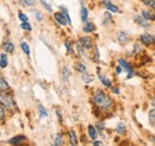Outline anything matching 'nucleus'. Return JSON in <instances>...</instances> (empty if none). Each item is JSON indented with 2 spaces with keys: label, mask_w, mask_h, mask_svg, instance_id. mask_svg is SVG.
<instances>
[{
  "label": "nucleus",
  "mask_w": 155,
  "mask_h": 146,
  "mask_svg": "<svg viewBox=\"0 0 155 146\" xmlns=\"http://www.w3.org/2000/svg\"><path fill=\"white\" fill-rule=\"evenodd\" d=\"M92 101L97 105L98 107H100V108H103V110H106V108L111 107V105H112V100H111L105 93H103V91L97 93V94L92 97Z\"/></svg>",
  "instance_id": "nucleus-1"
},
{
  "label": "nucleus",
  "mask_w": 155,
  "mask_h": 146,
  "mask_svg": "<svg viewBox=\"0 0 155 146\" xmlns=\"http://www.w3.org/2000/svg\"><path fill=\"white\" fill-rule=\"evenodd\" d=\"M118 63H119V65L120 67H123V69L124 70H127V73H128V78H130V77H133V75H134V73H133V69H131V67L129 65V63L125 61V59H123V58H119L118 59Z\"/></svg>",
  "instance_id": "nucleus-2"
},
{
  "label": "nucleus",
  "mask_w": 155,
  "mask_h": 146,
  "mask_svg": "<svg viewBox=\"0 0 155 146\" xmlns=\"http://www.w3.org/2000/svg\"><path fill=\"white\" fill-rule=\"evenodd\" d=\"M25 140H26V138H25L24 135H17V137H13L12 139H10L8 143H10L11 145L19 146V145H21V144H24Z\"/></svg>",
  "instance_id": "nucleus-3"
},
{
  "label": "nucleus",
  "mask_w": 155,
  "mask_h": 146,
  "mask_svg": "<svg viewBox=\"0 0 155 146\" xmlns=\"http://www.w3.org/2000/svg\"><path fill=\"white\" fill-rule=\"evenodd\" d=\"M141 42H142V43H144V44H147V45L153 44V43H155V36L148 35V33L142 35V36H141Z\"/></svg>",
  "instance_id": "nucleus-4"
},
{
  "label": "nucleus",
  "mask_w": 155,
  "mask_h": 146,
  "mask_svg": "<svg viewBox=\"0 0 155 146\" xmlns=\"http://www.w3.org/2000/svg\"><path fill=\"white\" fill-rule=\"evenodd\" d=\"M117 39L120 44H125L128 40H129V35L125 32V31H120V32H117Z\"/></svg>",
  "instance_id": "nucleus-5"
},
{
  "label": "nucleus",
  "mask_w": 155,
  "mask_h": 146,
  "mask_svg": "<svg viewBox=\"0 0 155 146\" xmlns=\"http://www.w3.org/2000/svg\"><path fill=\"white\" fill-rule=\"evenodd\" d=\"M54 18H55V20L58 21L60 25H66L67 23H68V20L66 19V17H64V14L63 13H55L54 14Z\"/></svg>",
  "instance_id": "nucleus-6"
},
{
  "label": "nucleus",
  "mask_w": 155,
  "mask_h": 146,
  "mask_svg": "<svg viewBox=\"0 0 155 146\" xmlns=\"http://www.w3.org/2000/svg\"><path fill=\"white\" fill-rule=\"evenodd\" d=\"M80 44L86 49H91V39L87 36H84L80 38Z\"/></svg>",
  "instance_id": "nucleus-7"
},
{
  "label": "nucleus",
  "mask_w": 155,
  "mask_h": 146,
  "mask_svg": "<svg viewBox=\"0 0 155 146\" xmlns=\"http://www.w3.org/2000/svg\"><path fill=\"white\" fill-rule=\"evenodd\" d=\"M1 103H2V106L4 107H6V108H12V102H11V100L6 96V95H1Z\"/></svg>",
  "instance_id": "nucleus-8"
},
{
  "label": "nucleus",
  "mask_w": 155,
  "mask_h": 146,
  "mask_svg": "<svg viewBox=\"0 0 155 146\" xmlns=\"http://www.w3.org/2000/svg\"><path fill=\"white\" fill-rule=\"evenodd\" d=\"M135 19V21L138 24V25H141V26H143V27H147L148 25H149V23H148V20H146V19L143 18V17H140V16H135L134 17Z\"/></svg>",
  "instance_id": "nucleus-9"
},
{
  "label": "nucleus",
  "mask_w": 155,
  "mask_h": 146,
  "mask_svg": "<svg viewBox=\"0 0 155 146\" xmlns=\"http://www.w3.org/2000/svg\"><path fill=\"white\" fill-rule=\"evenodd\" d=\"M68 135H69V144H71V146H77L78 139H77L75 132H74V131H71V132L68 133Z\"/></svg>",
  "instance_id": "nucleus-10"
},
{
  "label": "nucleus",
  "mask_w": 155,
  "mask_h": 146,
  "mask_svg": "<svg viewBox=\"0 0 155 146\" xmlns=\"http://www.w3.org/2000/svg\"><path fill=\"white\" fill-rule=\"evenodd\" d=\"M142 17L146 19V20H155L154 13L153 12H149V11H146V10L142 11Z\"/></svg>",
  "instance_id": "nucleus-11"
},
{
  "label": "nucleus",
  "mask_w": 155,
  "mask_h": 146,
  "mask_svg": "<svg viewBox=\"0 0 155 146\" xmlns=\"http://www.w3.org/2000/svg\"><path fill=\"white\" fill-rule=\"evenodd\" d=\"M104 4H105V6H106V8H107L109 11H111V12H115V13H117V12L119 11L117 6H115L114 4H111V2H110V1H107V0H105V2H104Z\"/></svg>",
  "instance_id": "nucleus-12"
},
{
  "label": "nucleus",
  "mask_w": 155,
  "mask_h": 146,
  "mask_svg": "<svg viewBox=\"0 0 155 146\" xmlns=\"http://www.w3.org/2000/svg\"><path fill=\"white\" fill-rule=\"evenodd\" d=\"M2 48H4V50L6 51V52H13V50H15V45L12 44V43H4L2 44Z\"/></svg>",
  "instance_id": "nucleus-13"
},
{
  "label": "nucleus",
  "mask_w": 155,
  "mask_h": 146,
  "mask_svg": "<svg viewBox=\"0 0 155 146\" xmlns=\"http://www.w3.org/2000/svg\"><path fill=\"white\" fill-rule=\"evenodd\" d=\"M88 135H90V137H91V138H92L93 140H94V139L97 138V135H98L97 129L93 127L92 125H90V126H88Z\"/></svg>",
  "instance_id": "nucleus-14"
},
{
  "label": "nucleus",
  "mask_w": 155,
  "mask_h": 146,
  "mask_svg": "<svg viewBox=\"0 0 155 146\" xmlns=\"http://www.w3.org/2000/svg\"><path fill=\"white\" fill-rule=\"evenodd\" d=\"M99 80L103 82V84H104L105 87H109V88H111V87H112L111 81H110V80H107V78H106L104 75H100V76H99Z\"/></svg>",
  "instance_id": "nucleus-15"
},
{
  "label": "nucleus",
  "mask_w": 155,
  "mask_h": 146,
  "mask_svg": "<svg viewBox=\"0 0 155 146\" xmlns=\"http://www.w3.org/2000/svg\"><path fill=\"white\" fill-rule=\"evenodd\" d=\"M0 65H1L2 69L7 67V56H6V54H1L0 55Z\"/></svg>",
  "instance_id": "nucleus-16"
},
{
  "label": "nucleus",
  "mask_w": 155,
  "mask_h": 146,
  "mask_svg": "<svg viewBox=\"0 0 155 146\" xmlns=\"http://www.w3.org/2000/svg\"><path fill=\"white\" fill-rule=\"evenodd\" d=\"M0 89H1V91H5L8 89V84H7V82L5 81L4 77L0 78Z\"/></svg>",
  "instance_id": "nucleus-17"
},
{
  "label": "nucleus",
  "mask_w": 155,
  "mask_h": 146,
  "mask_svg": "<svg viewBox=\"0 0 155 146\" xmlns=\"http://www.w3.org/2000/svg\"><path fill=\"white\" fill-rule=\"evenodd\" d=\"M62 137H61V133H58L56 137H55V140H54V146H62Z\"/></svg>",
  "instance_id": "nucleus-18"
},
{
  "label": "nucleus",
  "mask_w": 155,
  "mask_h": 146,
  "mask_svg": "<svg viewBox=\"0 0 155 146\" xmlns=\"http://www.w3.org/2000/svg\"><path fill=\"white\" fill-rule=\"evenodd\" d=\"M87 16H88L87 8L86 7H81V20L82 21H86L87 20Z\"/></svg>",
  "instance_id": "nucleus-19"
},
{
  "label": "nucleus",
  "mask_w": 155,
  "mask_h": 146,
  "mask_svg": "<svg viewBox=\"0 0 155 146\" xmlns=\"http://www.w3.org/2000/svg\"><path fill=\"white\" fill-rule=\"evenodd\" d=\"M94 30V25L92 24V23H87L86 25H85V27H84V31L85 32H92Z\"/></svg>",
  "instance_id": "nucleus-20"
},
{
  "label": "nucleus",
  "mask_w": 155,
  "mask_h": 146,
  "mask_svg": "<svg viewBox=\"0 0 155 146\" xmlns=\"http://www.w3.org/2000/svg\"><path fill=\"white\" fill-rule=\"evenodd\" d=\"M148 118H149V121H150V124H152V125H155V108L149 112V114H148Z\"/></svg>",
  "instance_id": "nucleus-21"
},
{
  "label": "nucleus",
  "mask_w": 155,
  "mask_h": 146,
  "mask_svg": "<svg viewBox=\"0 0 155 146\" xmlns=\"http://www.w3.org/2000/svg\"><path fill=\"white\" fill-rule=\"evenodd\" d=\"M116 131L117 133H119V134H124L125 133V126H124V124H118L116 127Z\"/></svg>",
  "instance_id": "nucleus-22"
},
{
  "label": "nucleus",
  "mask_w": 155,
  "mask_h": 146,
  "mask_svg": "<svg viewBox=\"0 0 155 146\" xmlns=\"http://www.w3.org/2000/svg\"><path fill=\"white\" fill-rule=\"evenodd\" d=\"M20 46H21V49H23V51L26 54V55L29 56L30 55V49H29V45L25 43V42H21V44H20Z\"/></svg>",
  "instance_id": "nucleus-23"
},
{
  "label": "nucleus",
  "mask_w": 155,
  "mask_h": 146,
  "mask_svg": "<svg viewBox=\"0 0 155 146\" xmlns=\"http://www.w3.org/2000/svg\"><path fill=\"white\" fill-rule=\"evenodd\" d=\"M39 1H41V4L44 6V8H45L47 11L51 12V6H50V4L48 2V0H39Z\"/></svg>",
  "instance_id": "nucleus-24"
},
{
  "label": "nucleus",
  "mask_w": 155,
  "mask_h": 146,
  "mask_svg": "<svg viewBox=\"0 0 155 146\" xmlns=\"http://www.w3.org/2000/svg\"><path fill=\"white\" fill-rule=\"evenodd\" d=\"M75 70H78L79 73L84 74V73H86V67H85L84 64H77V65H75Z\"/></svg>",
  "instance_id": "nucleus-25"
},
{
  "label": "nucleus",
  "mask_w": 155,
  "mask_h": 146,
  "mask_svg": "<svg viewBox=\"0 0 155 146\" xmlns=\"http://www.w3.org/2000/svg\"><path fill=\"white\" fill-rule=\"evenodd\" d=\"M104 18H105V20H104V25H106L107 23H110L111 20H112V17H111V13H109V12H106L105 14H104Z\"/></svg>",
  "instance_id": "nucleus-26"
},
{
  "label": "nucleus",
  "mask_w": 155,
  "mask_h": 146,
  "mask_svg": "<svg viewBox=\"0 0 155 146\" xmlns=\"http://www.w3.org/2000/svg\"><path fill=\"white\" fill-rule=\"evenodd\" d=\"M82 80H84V82L88 83V82H91L93 78H92V76H90L87 73H84V74H82Z\"/></svg>",
  "instance_id": "nucleus-27"
},
{
  "label": "nucleus",
  "mask_w": 155,
  "mask_h": 146,
  "mask_svg": "<svg viewBox=\"0 0 155 146\" xmlns=\"http://www.w3.org/2000/svg\"><path fill=\"white\" fill-rule=\"evenodd\" d=\"M69 75H71L69 69H68L67 67H64V68H63V80H64V81H67V80H68V77H69Z\"/></svg>",
  "instance_id": "nucleus-28"
},
{
  "label": "nucleus",
  "mask_w": 155,
  "mask_h": 146,
  "mask_svg": "<svg viewBox=\"0 0 155 146\" xmlns=\"http://www.w3.org/2000/svg\"><path fill=\"white\" fill-rule=\"evenodd\" d=\"M38 110H39V113H41V116H42V118H47V116H48V113H47V110L43 108V106L39 105Z\"/></svg>",
  "instance_id": "nucleus-29"
},
{
  "label": "nucleus",
  "mask_w": 155,
  "mask_h": 146,
  "mask_svg": "<svg viewBox=\"0 0 155 146\" xmlns=\"http://www.w3.org/2000/svg\"><path fill=\"white\" fill-rule=\"evenodd\" d=\"M143 2H144L147 6H149V7H152V8L155 10V0H143Z\"/></svg>",
  "instance_id": "nucleus-30"
},
{
  "label": "nucleus",
  "mask_w": 155,
  "mask_h": 146,
  "mask_svg": "<svg viewBox=\"0 0 155 146\" xmlns=\"http://www.w3.org/2000/svg\"><path fill=\"white\" fill-rule=\"evenodd\" d=\"M61 10H62V13L64 14L66 19L68 20V24H71V17H69V14H68V11H67V8H64V7H61Z\"/></svg>",
  "instance_id": "nucleus-31"
},
{
  "label": "nucleus",
  "mask_w": 155,
  "mask_h": 146,
  "mask_svg": "<svg viewBox=\"0 0 155 146\" xmlns=\"http://www.w3.org/2000/svg\"><path fill=\"white\" fill-rule=\"evenodd\" d=\"M20 26H21L23 30H26V31H30V30H31V25H30L28 21H26V23H23Z\"/></svg>",
  "instance_id": "nucleus-32"
},
{
  "label": "nucleus",
  "mask_w": 155,
  "mask_h": 146,
  "mask_svg": "<svg viewBox=\"0 0 155 146\" xmlns=\"http://www.w3.org/2000/svg\"><path fill=\"white\" fill-rule=\"evenodd\" d=\"M18 17H19V19L23 21V23H26V21H28V16H26V14H24V13H19V14H18Z\"/></svg>",
  "instance_id": "nucleus-33"
},
{
  "label": "nucleus",
  "mask_w": 155,
  "mask_h": 146,
  "mask_svg": "<svg viewBox=\"0 0 155 146\" xmlns=\"http://www.w3.org/2000/svg\"><path fill=\"white\" fill-rule=\"evenodd\" d=\"M24 2L28 6H34L35 5V0H24Z\"/></svg>",
  "instance_id": "nucleus-34"
},
{
  "label": "nucleus",
  "mask_w": 155,
  "mask_h": 146,
  "mask_svg": "<svg viewBox=\"0 0 155 146\" xmlns=\"http://www.w3.org/2000/svg\"><path fill=\"white\" fill-rule=\"evenodd\" d=\"M34 14L36 16V18H37V20H38V21H41V20H42V14L39 13L38 11H35V12H34Z\"/></svg>",
  "instance_id": "nucleus-35"
},
{
  "label": "nucleus",
  "mask_w": 155,
  "mask_h": 146,
  "mask_svg": "<svg viewBox=\"0 0 155 146\" xmlns=\"http://www.w3.org/2000/svg\"><path fill=\"white\" fill-rule=\"evenodd\" d=\"M64 44H66V46H67V50H68V52H73V50H72V48H71V45H69V43L66 40L64 42Z\"/></svg>",
  "instance_id": "nucleus-36"
},
{
  "label": "nucleus",
  "mask_w": 155,
  "mask_h": 146,
  "mask_svg": "<svg viewBox=\"0 0 155 146\" xmlns=\"http://www.w3.org/2000/svg\"><path fill=\"white\" fill-rule=\"evenodd\" d=\"M4 115H5V110H4V106H1L0 107V116H1V119L4 118Z\"/></svg>",
  "instance_id": "nucleus-37"
},
{
  "label": "nucleus",
  "mask_w": 155,
  "mask_h": 146,
  "mask_svg": "<svg viewBox=\"0 0 155 146\" xmlns=\"http://www.w3.org/2000/svg\"><path fill=\"white\" fill-rule=\"evenodd\" d=\"M122 71H123V68H120V65H119V67H117V68H116V73L117 74H120Z\"/></svg>",
  "instance_id": "nucleus-38"
},
{
  "label": "nucleus",
  "mask_w": 155,
  "mask_h": 146,
  "mask_svg": "<svg viewBox=\"0 0 155 146\" xmlns=\"http://www.w3.org/2000/svg\"><path fill=\"white\" fill-rule=\"evenodd\" d=\"M93 145H94V146H103V144H101V141H98V140H96V141L93 143Z\"/></svg>",
  "instance_id": "nucleus-39"
},
{
  "label": "nucleus",
  "mask_w": 155,
  "mask_h": 146,
  "mask_svg": "<svg viewBox=\"0 0 155 146\" xmlns=\"http://www.w3.org/2000/svg\"><path fill=\"white\" fill-rule=\"evenodd\" d=\"M112 91H114L115 94H118V93H119V90H118L117 88H112Z\"/></svg>",
  "instance_id": "nucleus-40"
},
{
  "label": "nucleus",
  "mask_w": 155,
  "mask_h": 146,
  "mask_svg": "<svg viewBox=\"0 0 155 146\" xmlns=\"http://www.w3.org/2000/svg\"><path fill=\"white\" fill-rule=\"evenodd\" d=\"M98 128H99V129H103V128H104V125H101V124H99V125H98Z\"/></svg>",
  "instance_id": "nucleus-41"
},
{
  "label": "nucleus",
  "mask_w": 155,
  "mask_h": 146,
  "mask_svg": "<svg viewBox=\"0 0 155 146\" xmlns=\"http://www.w3.org/2000/svg\"><path fill=\"white\" fill-rule=\"evenodd\" d=\"M152 106H154V107H155V99H153V100H152Z\"/></svg>",
  "instance_id": "nucleus-42"
}]
</instances>
